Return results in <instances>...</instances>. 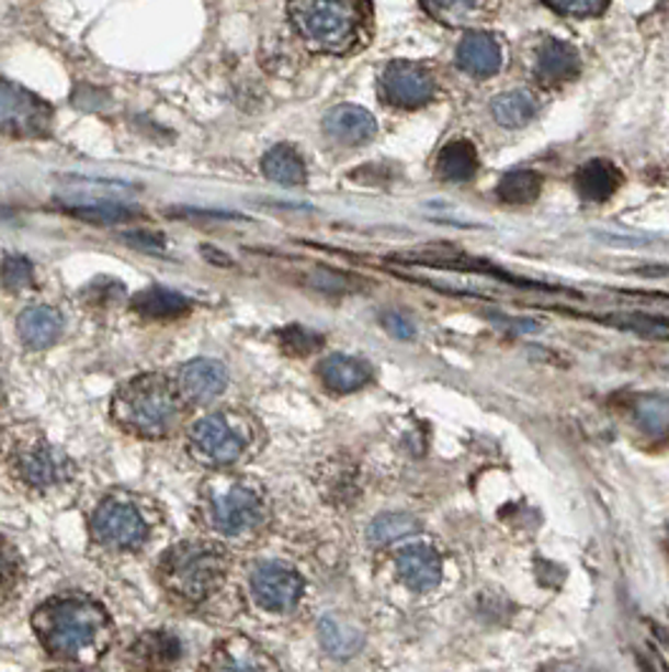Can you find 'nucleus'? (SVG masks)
Here are the masks:
<instances>
[{"label": "nucleus", "mask_w": 669, "mask_h": 672, "mask_svg": "<svg viewBox=\"0 0 669 672\" xmlns=\"http://www.w3.org/2000/svg\"><path fill=\"white\" fill-rule=\"evenodd\" d=\"M33 627L54 658L97 660L112 642V621L89 596H54L33 615Z\"/></svg>", "instance_id": "obj_1"}, {"label": "nucleus", "mask_w": 669, "mask_h": 672, "mask_svg": "<svg viewBox=\"0 0 669 672\" xmlns=\"http://www.w3.org/2000/svg\"><path fill=\"white\" fill-rule=\"evenodd\" d=\"M291 21L311 52L344 56L370 36L366 0H291Z\"/></svg>", "instance_id": "obj_2"}, {"label": "nucleus", "mask_w": 669, "mask_h": 672, "mask_svg": "<svg viewBox=\"0 0 669 672\" xmlns=\"http://www.w3.org/2000/svg\"><path fill=\"white\" fill-rule=\"evenodd\" d=\"M180 397L160 374H141L114 397V417L124 430L141 438H167L180 423Z\"/></svg>", "instance_id": "obj_3"}, {"label": "nucleus", "mask_w": 669, "mask_h": 672, "mask_svg": "<svg viewBox=\"0 0 669 672\" xmlns=\"http://www.w3.org/2000/svg\"><path fill=\"white\" fill-rule=\"evenodd\" d=\"M228 571V553L215 544H180L160 567V579L167 592L188 602H200L211 596L223 584Z\"/></svg>", "instance_id": "obj_4"}, {"label": "nucleus", "mask_w": 669, "mask_h": 672, "mask_svg": "<svg viewBox=\"0 0 669 672\" xmlns=\"http://www.w3.org/2000/svg\"><path fill=\"white\" fill-rule=\"evenodd\" d=\"M250 435L242 430L240 419L230 415H207L192 425L190 443L197 458L213 466H230L246 452Z\"/></svg>", "instance_id": "obj_5"}, {"label": "nucleus", "mask_w": 669, "mask_h": 672, "mask_svg": "<svg viewBox=\"0 0 669 672\" xmlns=\"http://www.w3.org/2000/svg\"><path fill=\"white\" fill-rule=\"evenodd\" d=\"M91 531L97 541L109 546V549H137L147 539V520L141 511L132 501L112 495L99 503L94 518H91Z\"/></svg>", "instance_id": "obj_6"}, {"label": "nucleus", "mask_w": 669, "mask_h": 672, "mask_svg": "<svg viewBox=\"0 0 669 672\" xmlns=\"http://www.w3.org/2000/svg\"><path fill=\"white\" fill-rule=\"evenodd\" d=\"M211 524L225 536H246L263 520V503L246 485L225 483L211 493Z\"/></svg>", "instance_id": "obj_7"}, {"label": "nucleus", "mask_w": 669, "mask_h": 672, "mask_svg": "<svg viewBox=\"0 0 669 672\" xmlns=\"http://www.w3.org/2000/svg\"><path fill=\"white\" fill-rule=\"evenodd\" d=\"M52 127V109L23 87L0 79V132L38 137Z\"/></svg>", "instance_id": "obj_8"}, {"label": "nucleus", "mask_w": 669, "mask_h": 672, "mask_svg": "<svg viewBox=\"0 0 669 672\" xmlns=\"http://www.w3.org/2000/svg\"><path fill=\"white\" fill-rule=\"evenodd\" d=\"M256 602L268 612H291L304 594V579L283 561H263L250 574Z\"/></svg>", "instance_id": "obj_9"}, {"label": "nucleus", "mask_w": 669, "mask_h": 672, "mask_svg": "<svg viewBox=\"0 0 669 672\" xmlns=\"http://www.w3.org/2000/svg\"><path fill=\"white\" fill-rule=\"evenodd\" d=\"M382 94L389 104L401 109H417L432 99L434 79L420 64L395 61L382 74Z\"/></svg>", "instance_id": "obj_10"}, {"label": "nucleus", "mask_w": 669, "mask_h": 672, "mask_svg": "<svg viewBox=\"0 0 669 672\" xmlns=\"http://www.w3.org/2000/svg\"><path fill=\"white\" fill-rule=\"evenodd\" d=\"M397 574L407 590L428 594L442 582V559L428 544H409L397 553Z\"/></svg>", "instance_id": "obj_11"}, {"label": "nucleus", "mask_w": 669, "mask_h": 672, "mask_svg": "<svg viewBox=\"0 0 669 672\" xmlns=\"http://www.w3.org/2000/svg\"><path fill=\"white\" fill-rule=\"evenodd\" d=\"M180 392L195 405H207L228 388V369L217 359H192L180 369Z\"/></svg>", "instance_id": "obj_12"}, {"label": "nucleus", "mask_w": 669, "mask_h": 672, "mask_svg": "<svg viewBox=\"0 0 669 672\" xmlns=\"http://www.w3.org/2000/svg\"><path fill=\"white\" fill-rule=\"evenodd\" d=\"M13 468L23 483L33 485V489H48L64 478L66 458L48 445H31V448L19 450Z\"/></svg>", "instance_id": "obj_13"}, {"label": "nucleus", "mask_w": 669, "mask_h": 672, "mask_svg": "<svg viewBox=\"0 0 669 672\" xmlns=\"http://www.w3.org/2000/svg\"><path fill=\"white\" fill-rule=\"evenodd\" d=\"M420 3L447 29H478L498 11V0H420Z\"/></svg>", "instance_id": "obj_14"}, {"label": "nucleus", "mask_w": 669, "mask_h": 672, "mask_svg": "<svg viewBox=\"0 0 669 672\" xmlns=\"http://www.w3.org/2000/svg\"><path fill=\"white\" fill-rule=\"evenodd\" d=\"M455 61L460 69L470 77H492L503 66V46L498 44L496 36L483 31H473L460 41Z\"/></svg>", "instance_id": "obj_15"}, {"label": "nucleus", "mask_w": 669, "mask_h": 672, "mask_svg": "<svg viewBox=\"0 0 669 672\" xmlns=\"http://www.w3.org/2000/svg\"><path fill=\"white\" fill-rule=\"evenodd\" d=\"M581 58L576 54L574 46L564 44V41H548L538 48L533 64V77L538 79L543 87H562L571 79L579 77Z\"/></svg>", "instance_id": "obj_16"}, {"label": "nucleus", "mask_w": 669, "mask_h": 672, "mask_svg": "<svg viewBox=\"0 0 669 672\" xmlns=\"http://www.w3.org/2000/svg\"><path fill=\"white\" fill-rule=\"evenodd\" d=\"M324 132L341 145H364L376 134V122L366 109L341 104L326 114Z\"/></svg>", "instance_id": "obj_17"}, {"label": "nucleus", "mask_w": 669, "mask_h": 672, "mask_svg": "<svg viewBox=\"0 0 669 672\" xmlns=\"http://www.w3.org/2000/svg\"><path fill=\"white\" fill-rule=\"evenodd\" d=\"M321 382L331 392L347 394L354 390H362L366 382L372 380V367L364 359L349 357V355H331L319 365Z\"/></svg>", "instance_id": "obj_18"}, {"label": "nucleus", "mask_w": 669, "mask_h": 672, "mask_svg": "<svg viewBox=\"0 0 669 672\" xmlns=\"http://www.w3.org/2000/svg\"><path fill=\"white\" fill-rule=\"evenodd\" d=\"M64 332V318L52 306H31L19 318L21 339L33 349H46Z\"/></svg>", "instance_id": "obj_19"}, {"label": "nucleus", "mask_w": 669, "mask_h": 672, "mask_svg": "<svg viewBox=\"0 0 669 672\" xmlns=\"http://www.w3.org/2000/svg\"><path fill=\"white\" fill-rule=\"evenodd\" d=\"M619 184H622V172L606 159H591L576 172V190L581 198L593 200V203H604L612 198Z\"/></svg>", "instance_id": "obj_20"}, {"label": "nucleus", "mask_w": 669, "mask_h": 672, "mask_svg": "<svg viewBox=\"0 0 669 672\" xmlns=\"http://www.w3.org/2000/svg\"><path fill=\"white\" fill-rule=\"evenodd\" d=\"M134 311L145 318H178L185 316L192 309V301L185 293L162 289V285H152V289H145L137 293L132 301Z\"/></svg>", "instance_id": "obj_21"}, {"label": "nucleus", "mask_w": 669, "mask_h": 672, "mask_svg": "<svg viewBox=\"0 0 669 672\" xmlns=\"http://www.w3.org/2000/svg\"><path fill=\"white\" fill-rule=\"evenodd\" d=\"M215 668L220 670H265L273 668L265 654L246 637H230L215 650Z\"/></svg>", "instance_id": "obj_22"}, {"label": "nucleus", "mask_w": 669, "mask_h": 672, "mask_svg": "<svg viewBox=\"0 0 669 672\" xmlns=\"http://www.w3.org/2000/svg\"><path fill=\"white\" fill-rule=\"evenodd\" d=\"M263 172L268 180L279 184H304L306 182V165L301 155L291 145H275L271 153L263 157Z\"/></svg>", "instance_id": "obj_23"}, {"label": "nucleus", "mask_w": 669, "mask_h": 672, "mask_svg": "<svg viewBox=\"0 0 669 672\" xmlns=\"http://www.w3.org/2000/svg\"><path fill=\"white\" fill-rule=\"evenodd\" d=\"M490 109L498 124H503L508 130H518L533 120L535 112H538V104H535L529 91H508V94L492 99Z\"/></svg>", "instance_id": "obj_24"}, {"label": "nucleus", "mask_w": 669, "mask_h": 672, "mask_svg": "<svg viewBox=\"0 0 669 672\" xmlns=\"http://www.w3.org/2000/svg\"><path fill=\"white\" fill-rule=\"evenodd\" d=\"M475 170H478V153H475L470 142L457 139L442 147V153L438 157V172L442 178L465 182L473 178Z\"/></svg>", "instance_id": "obj_25"}, {"label": "nucleus", "mask_w": 669, "mask_h": 672, "mask_svg": "<svg viewBox=\"0 0 669 672\" xmlns=\"http://www.w3.org/2000/svg\"><path fill=\"white\" fill-rule=\"evenodd\" d=\"M541 188L543 180L538 172L515 170L498 182V198L508 205H529L541 195Z\"/></svg>", "instance_id": "obj_26"}, {"label": "nucleus", "mask_w": 669, "mask_h": 672, "mask_svg": "<svg viewBox=\"0 0 669 672\" xmlns=\"http://www.w3.org/2000/svg\"><path fill=\"white\" fill-rule=\"evenodd\" d=\"M634 417L644 433L655 435H667L669 433V397L662 394H644L634 402Z\"/></svg>", "instance_id": "obj_27"}, {"label": "nucleus", "mask_w": 669, "mask_h": 672, "mask_svg": "<svg viewBox=\"0 0 669 672\" xmlns=\"http://www.w3.org/2000/svg\"><path fill=\"white\" fill-rule=\"evenodd\" d=\"M319 635H321V645L331 654H337V658H351V654L362 647V632H356V629H351L349 625H344V621L333 617L321 619Z\"/></svg>", "instance_id": "obj_28"}, {"label": "nucleus", "mask_w": 669, "mask_h": 672, "mask_svg": "<svg viewBox=\"0 0 669 672\" xmlns=\"http://www.w3.org/2000/svg\"><path fill=\"white\" fill-rule=\"evenodd\" d=\"M139 658L147 662H155V665H165V662H174L180 658L182 645L178 642V637L167 635V632H152L145 635L137 642Z\"/></svg>", "instance_id": "obj_29"}, {"label": "nucleus", "mask_w": 669, "mask_h": 672, "mask_svg": "<svg viewBox=\"0 0 669 672\" xmlns=\"http://www.w3.org/2000/svg\"><path fill=\"white\" fill-rule=\"evenodd\" d=\"M279 339L283 351L291 357L314 355V351H319L324 347V336L306 329V326H286V329L279 332Z\"/></svg>", "instance_id": "obj_30"}, {"label": "nucleus", "mask_w": 669, "mask_h": 672, "mask_svg": "<svg viewBox=\"0 0 669 672\" xmlns=\"http://www.w3.org/2000/svg\"><path fill=\"white\" fill-rule=\"evenodd\" d=\"M609 324L619 329H630L644 336H655V339H669V318L649 316V314H619L609 318Z\"/></svg>", "instance_id": "obj_31"}, {"label": "nucleus", "mask_w": 669, "mask_h": 672, "mask_svg": "<svg viewBox=\"0 0 669 672\" xmlns=\"http://www.w3.org/2000/svg\"><path fill=\"white\" fill-rule=\"evenodd\" d=\"M417 531V524L409 516L401 514H384L372 524L370 528V541L372 544H389L401 536Z\"/></svg>", "instance_id": "obj_32"}, {"label": "nucleus", "mask_w": 669, "mask_h": 672, "mask_svg": "<svg viewBox=\"0 0 669 672\" xmlns=\"http://www.w3.org/2000/svg\"><path fill=\"white\" fill-rule=\"evenodd\" d=\"M0 279L11 291H21L33 283V266L26 256H8L0 268Z\"/></svg>", "instance_id": "obj_33"}, {"label": "nucleus", "mask_w": 669, "mask_h": 672, "mask_svg": "<svg viewBox=\"0 0 669 672\" xmlns=\"http://www.w3.org/2000/svg\"><path fill=\"white\" fill-rule=\"evenodd\" d=\"M73 215L83 217V221H94V223H122L129 221L137 213L124 205H114V203H94V205H77L71 208Z\"/></svg>", "instance_id": "obj_34"}, {"label": "nucleus", "mask_w": 669, "mask_h": 672, "mask_svg": "<svg viewBox=\"0 0 669 672\" xmlns=\"http://www.w3.org/2000/svg\"><path fill=\"white\" fill-rule=\"evenodd\" d=\"M548 8H554L562 15H574V19H591L601 15L612 0H543Z\"/></svg>", "instance_id": "obj_35"}, {"label": "nucleus", "mask_w": 669, "mask_h": 672, "mask_svg": "<svg viewBox=\"0 0 669 672\" xmlns=\"http://www.w3.org/2000/svg\"><path fill=\"white\" fill-rule=\"evenodd\" d=\"M19 576V561H15V553L8 549L5 544H0V592H5L8 586L15 582Z\"/></svg>", "instance_id": "obj_36"}, {"label": "nucleus", "mask_w": 669, "mask_h": 672, "mask_svg": "<svg viewBox=\"0 0 669 672\" xmlns=\"http://www.w3.org/2000/svg\"><path fill=\"white\" fill-rule=\"evenodd\" d=\"M384 326H387L389 334L399 336V339H412V336H415L412 322H409V318L401 316V314H387V316H384Z\"/></svg>", "instance_id": "obj_37"}, {"label": "nucleus", "mask_w": 669, "mask_h": 672, "mask_svg": "<svg viewBox=\"0 0 669 672\" xmlns=\"http://www.w3.org/2000/svg\"><path fill=\"white\" fill-rule=\"evenodd\" d=\"M314 285H319V289H324V291H344L347 279H344V276L333 273V271H319V273H316Z\"/></svg>", "instance_id": "obj_38"}, {"label": "nucleus", "mask_w": 669, "mask_h": 672, "mask_svg": "<svg viewBox=\"0 0 669 672\" xmlns=\"http://www.w3.org/2000/svg\"><path fill=\"white\" fill-rule=\"evenodd\" d=\"M132 243H137V246H152V248H162L165 240L162 235H137V238H132Z\"/></svg>", "instance_id": "obj_39"}]
</instances>
